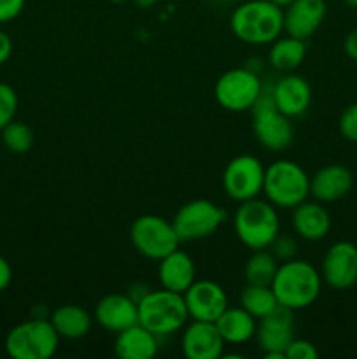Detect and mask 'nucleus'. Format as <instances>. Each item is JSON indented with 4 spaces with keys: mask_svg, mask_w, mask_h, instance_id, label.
I'll list each match as a JSON object with an SVG mask.
<instances>
[{
    "mask_svg": "<svg viewBox=\"0 0 357 359\" xmlns=\"http://www.w3.org/2000/svg\"><path fill=\"white\" fill-rule=\"evenodd\" d=\"M2 142L10 153L14 154H24L31 149L34 146V132L27 123H21L13 119L9 125L4 126L2 130Z\"/></svg>",
    "mask_w": 357,
    "mask_h": 359,
    "instance_id": "28",
    "label": "nucleus"
},
{
    "mask_svg": "<svg viewBox=\"0 0 357 359\" xmlns=\"http://www.w3.org/2000/svg\"><path fill=\"white\" fill-rule=\"evenodd\" d=\"M343 2L349 7H352V9H357V0H343Z\"/></svg>",
    "mask_w": 357,
    "mask_h": 359,
    "instance_id": "39",
    "label": "nucleus"
},
{
    "mask_svg": "<svg viewBox=\"0 0 357 359\" xmlns=\"http://www.w3.org/2000/svg\"><path fill=\"white\" fill-rule=\"evenodd\" d=\"M279 265V259L272 255L270 249L252 251L251 258L244 266L245 280L247 284H255V286H272Z\"/></svg>",
    "mask_w": 357,
    "mask_h": 359,
    "instance_id": "26",
    "label": "nucleus"
},
{
    "mask_svg": "<svg viewBox=\"0 0 357 359\" xmlns=\"http://www.w3.org/2000/svg\"><path fill=\"white\" fill-rule=\"evenodd\" d=\"M160 351V337L140 323L115 335L114 353L121 359H153Z\"/></svg>",
    "mask_w": 357,
    "mask_h": 359,
    "instance_id": "22",
    "label": "nucleus"
},
{
    "mask_svg": "<svg viewBox=\"0 0 357 359\" xmlns=\"http://www.w3.org/2000/svg\"><path fill=\"white\" fill-rule=\"evenodd\" d=\"M59 347V335L49 318H31L9 330L6 351L13 359H49Z\"/></svg>",
    "mask_w": 357,
    "mask_h": 359,
    "instance_id": "7",
    "label": "nucleus"
},
{
    "mask_svg": "<svg viewBox=\"0 0 357 359\" xmlns=\"http://www.w3.org/2000/svg\"><path fill=\"white\" fill-rule=\"evenodd\" d=\"M296 337L294 311L279 307L265 318L258 319L255 342L262 351V356L268 359H286V349Z\"/></svg>",
    "mask_w": 357,
    "mask_h": 359,
    "instance_id": "12",
    "label": "nucleus"
},
{
    "mask_svg": "<svg viewBox=\"0 0 357 359\" xmlns=\"http://www.w3.org/2000/svg\"><path fill=\"white\" fill-rule=\"evenodd\" d=\"M294 233L303 241L317 242L328 237L331 230V216L329 210L321 202H301L293 209Z\"/></svg>",
    "mask_w": 357,
    "mask_h": 359,
    "instance_id": "21",
    "label": "nucleus"
},
{
    "mask_svg": "<svg viewBox=\"0 0 357 359\" xmlns=\"http://www.w3.org/2000/svg\"><path fill=\"white\" fill-rule=\"evenodd\" d=\"M354 186V175L345 165L331 163L318 168L310 177V195L321 203H332L345 198Z\"/></svg>",
    "mask_w": 357,
    "mask_h": 359,
    "instance_id": "19",
    "label": "nucleus"
},
{
    "mask_svg": "<svg viewBox=\"0 0 357 359\" xmlns=\"http://www.w3.org/2000/svg\"><path fill=\"white\" fill-rule=\"evenodd\" d=\"M10 55H13V41L6 32L0 30V65H4Z\"/></svg>",
    "mask_w": 357,
    "mask_h": 359,
    "instance_id": "36",
    "label": "nucleus"
},
{
    "mask_svg": "<svg viewBox=\"0 0 357 359\" xmlns=\"http://www.w3.org/2000/svg\"><path fill=\"white\" fill-rule=\"evenodd\" d=\"M270 2L276 4V6L282 7V9H284V7H287V6H289L290 2H294V0H270Z\"/></svg>",
    "mask_w": 357,
    "mask_h": 359,
    "instance_id": "38",
    "label": "nucleus"
},
{
    "mask_svg": "<svg viewBox=\"0 0 357 359\" xmlns=\"http://www.w3.org/2000/svg\"><path fill=\"white\" fill-rule=\"evenodd\" d=\"M262 90V79L248 67L230 69L216 81L214 97L230 112L251 111Z\"/></svg>",
    "mask_w": 357,
    "mask_h": 359,
    "instance_id": "9",
    "label": "nucleus"
},
{
    "mask_svg": "<svg viewBox=\"0 0 357 359\" xmlns=\"http://www.w3.org/2000/svg\"><path fill=\"white\" fill-rule=\"evenodd\" d=\"M226 342L220 337L216 323L196 321L182 328L181 349L188 359H219L224 356Z\"/></svg>",
    "mask_w": 357,
    "mask_h": 359,
    "instance_id": "15",
    "label": "nucleus"
},
{
    "mask_svg": "<svg viewBox=\"0 0 357 359\" xmlns=\"http://www.w3.org/2000/svg\"><path fill=\"white\" fill-rule=\"evenodd\" d=\"M158 2H160V0H133V4H135L136 7H140V9H150V7L156 6Z\"/></svg>",
    "mask_w": 357,
    "mask_h": 359,
    "instance_id": "37",
    "label": "nucleus"
},
{
    "mask_svg": "<svg viewBox=\"0 0 357 359\" xmlns=\"http://www.w3.org/2000/svg\"><path fill=\"white\" fill-rule=\"evenodd\" d=\"M220 337L230 346H241L255 337L258 319L244 307H227L216 321Z\"/></svg>",
    "mask_w": 357,
    "mask_h": 359,
    "instance_id": "24",
    "label": "nucleus"
},
{
    "mask_svg": "<svg viewBox=\"0 0 357 359\" xmlns=\"http://www.w3.org/2000/svg\"><path fill=\"white\" fill-rule=\"evenodd\" d=\"M326 13V0H294L284 7V32L290 37L308 41L321 28Z\"/></svg>",
    "mask_w": 357,
    "mask_h": 359,
    "instance_id": "16",
    "label": "nucleus"
},
{
    "mask_svg": "<svg viewBox=\"0 0 357 359\" xmlns=\"http://www.w3.org/2000/svg\"><path fill=\"white\" fill-rule=\"evenodd\" d=\"M307 56V41L290 37H279L270 44L268 63L279 72H293L303 63Z\"/></svg>",
    "mask_w": 357,
    "mask_h": 359,
    "instance_id": "25",
    "label": "nucleus"
},
{
    "mask_svg": "<svg viewBox=\"0 0 357 359\" xmlns=\"http://www.w3.org/2000/svg\"><path fill=\"white\" fill-rule=\"evenodd\" d=\"M252 130L265 149L279 153L287 149L294 140V126L289 116L276 109L272 97V84L262 81L261 95L252 105Z\"/></svg>",
    "mask_w": 357,
    "mask_h": 359,
    "instance_id": "6",
    "label": "nucleus"
},
{
    "mask_svg": "<svg viewBox=\"0 0 357 359\" xmlns=\"http://www.w3.org/2000/svg\"><path fill=\"white\" fill-rule=\"evenodd\" d=\"M233 230L238 241L251 251L268 249L280 233V219L276 207L268 200L252 198L241 202L234 210Z\"/></svg>",
    "mask_w": 357,
    "mask_h": 359,
    "instance_id": "3",
    "label": "nucleus"
},
{
    "mask_svg": "<svg viewBox=\"0 0 357 359\" xmlns=\"http://www.w3.org/2000/svg\"><path fill=\"white\" fill-rule=\"evenodd\" d=\"M10 280H13V269H10L9 262L4 256H0V293L9 287Z\"/></svg>",
    "mask_w": 357,
    "mask_h": 359,
    "instance_id": "34",
    "label": "nucleus"
},
{
    "mask_svg": "<svg viewBox=\"0 0 357 359\" xmlns=\"http://www.w3.org/2000/svg\"><path fill=\"white\" fill-rule=\"evenodd\" d=\"M268 249L272 251V255L279 259V263H284V262H289V259L296 258L298 242H296V238L290 237V235L279 233Z\"/></svg>",
    "mask_w": 357,
    "mask_h": 359,
    "instance_id": "30",
    "label": "nucleus"
},
{
    "mask_svg": "<svg viewBox=\"0 0 357 359\" xmlns=\"http://www.w3.org/2000/svg\"><path fill=\"white\" fill-rule=\"evenodd\" d=\"M340 135L349 142H357V102L343 109L338 119Z\"/></svg>",
    "mask_w": 357,
    "mask_h": 359,
    "instance_id": "31",
    "label": "nucleus"
},
{
    "mask_svg": "<svg viewBox=\"0 0 357 359\" xmlns=\"http://www.w3.org/2000/svg\"><path fill=\"white\" fill-rule=\"evenodd\" d=\"M317 356V347L310 340L296 339V337H294L293 342L286 349V359H315Z\"/></svg>",
    "mask_w": 357,
    "mask_h": 359,
    "instance_id": "32",
    "label": "nucleus"
},
{
    "mask_svg": "<svg viewBox=\"0 0 357 359\" xmlns=\"http://www.w3.org/2000/svg\"><path fill=\"white\" fill-rule=\"evenodd\" d=\"M112 2H122V0H112Z\"/></svg>",
    "mask_w": 357,
    "mask_h": 359,
    "instance_id": "40",
    "label": "nucleus"
},
{
    "mask_svg": "<svg viewBox=\"0 0 357 359\" xmlns=\"http://www.w3.org/2000/svg\"><path fill=\"white\" fill-rule=\"evenodd\" d=\"M322 283L335 291H346L357 284V245L338 241L326 251L321 265Z\"/></svg>",
    "mask_w": 357,
    "mask_h": 359,
    "instance_id": "13",
    "label": "nucleus"
},
{
    "mask_svg": "<svg viewBox=\"0 0 357 359\" xmlns=\"http://www.w3.org/2000/svg\"><path fill=\"white\" fill-rule=\"evenodd\" d=\"M18 112V93L13 86L0 83V130L9 125Z\"/></svg>",
    "mask_w": 357,
    "mask_h": 359,
    "instance_id": "29",
    "label": "nucleus"
},
{
    "mask_svg": "<svg viewBox=\"0 0 357 359\" xmlns=\"http://www.w3.org/2000/svg\"><path fill=\"white\" fill-rule=\"evenodd\" d=\"M189 319L216 323L227 305V294L220 284L214 280H195L184 293Z\"/></svg>",
    "mask_w": 357,
    "mask_h": 359,
    "instance_id": "14",
    "label": "nucleus"
},
{
    "mask_svg": "<svg viewBox=\"0 0 357 359\" xmlns=\"http://www.w3.org/2000/svg\"><path fill=\"white\" fill-rule=\"evenodd\" d=\"M230 27L245 44H272L284 32V9L270 0H247L234 7Z\"/></svg>",
    "mask_w": 357,
    "mask_h": 359,
    "instance_id": "1",
    "label": "nucleus"
},
{
    "mask_svg": "<svg viewBox=\"0 0 357 359\" xmlns=\"http://www.w3.org/2000/svg\"><path fill=\"white\" fill-rule=\"evenodd\" d=\"M160 286L174 293L184 294L188 287L196 280V266L191 256L186 251L175 249L170 255L160 259L158 265Z\"/></svg>",
    "mask_w": 357,
    "mask_h": 359,
    "instance_id": "20",
    "label": "nucleus"
},
{
    "mask_svg": "<svg viewBox=\"0 0 357 359\" xmlns=\"http://www.w3.org/2000/svg\"><path fill=\"white\" fill-rule=\"evenodd\" d=\"M240 307H244L255 319H261L275 311L279 307V302H276L272 286L247 284L240 293Z\"/></svg>",
    "mask_w": 357,
    "mask_h": 359,
    "instance_id": "27",
    "label": "nucleus"
},
{
    "mask_svg": "<svg viewBox=\"0 0 357 359\" xmlns=\"http://www.w3.org/2000/svg\"><path fill=\"white\" fill-rule=\"evenodd\" d=\"M272 97L276 109L293 119L308 111L312 104V88L304 77L286 72V76L272 83Z\"/></svg>",
    "mask_w": 357,
    "mask_h": 359,
    "instance_id": "18",
    "label": "nucleus"
},
{
    "mask_svg": "<svg viewBox=\"0 0 357 359\" xmlns=\"http://www.w3.org/2000/svg\"><path fill=\"white\" fill-rule=\"evenodd\" d=\"M343 49H345V55L350 60L357 62V28L346 34L345 42H343Z\"/></svg>",
    "mask_w": 357,
    "mask_h": 359,
    "instance_id": "35",
    "label": "nucleus"
},
{
    "mask_svg": "<svg viewBox=\"0 0 357 359\" xmlns=\"http://www.w3.org/2000/svg\"><path fill=\"white\" fill-rule=\"evenodd\" d=\"M224 219L226 212L219 205L210 200L196 198L184 203L175 212L172 223L181 242H192L212 237Z\"/></svg>",
    "mask_w": 357,
    "mask_h": 359,
    "instance_id": "10",
    "label": "nucleus"
},
{
    "mask_svg": "<svg viewBox=\"0 0 357 359\" xmlns=\"http://www.w3.org/2000/svg\"><path fill=\"white\" fill-rule=\"evenodd\" d=\"M24 9V0H0V23L16 20Z\"/></svg>",
    "mask_w": 357,
    "mask_h": 359,
    "instance_id": "33",
    "label": "nucleus"
},
{
    "mask_svg": "<svg viewBox=\"0 0 357 359\" xmlns=\"http://www.w3.org/2000/svg\"><path fill=\"white\" fill-rule=\"evenodd\" d=\"M139 323L156 337H170L188 325V307L184 294L164 287L150 290L139 302Z\"/></svg>",
    "mask_w": 357,
    "mask_h": 359,
    "instance_id": "4",
    "label": "nucleus"
},
{
    "mask_svg": "<svg viewBox=\"0 0 357 359\" xmlns=\"http://www.w3.org/2000/svg\"><path fill=\"white\" fill-rule=\"evenodd\" d=\"M265 170L261 160L252 154H240L227 161L223 172V188L234 202L241 203L258 198L265 184Z\"/></svg>",
    "mask_w": 357,
    "mask_h": 359,
    "instance_id": "11",
    "label": "nucleus"
},
{
    "mask_svg": "<svg viewBox=\"0 0 357 359\" xmlns=\"http://www.w3.org/2000/svg\"><path fill=\"white\" fill-rule=\"evenodd\" d=\"M49 321L58 332L59 339L79 340L91 332L93 316L80 305L65 304L52 311V314L49 316Z\"/></svg>",
    "mask_w": 357,
    "mask_h": 359,
    "instance_id": "23",
    "label": "nucleus"
},
{
    "mask_svg": "<svg viewBox=\"0 0 357 359\" xmlns=\"http://www.w3.org/2000/svg\"><path fill=\"white\" fill-rule=\"evenodd\" d=\"M94 321L105 332L118 335L119 332L139 323V305L130 294H105L94 307Z\"/></svg>",
    "mask_w": 357,
    "mask_h": 359,
    "instance_id": "17",
    "label": "nucleus"
},
{
    "mask_svg": "<svg viewBox=\"0 0 357 359\" xmlns=\"http://www.w3.org/2000/svg\"><path fill=\"white\" fill-rule=\"evenodd\" d=\"M272 290L279 305L290 311H303L321 297L322 276L310 262L294 258L280 263Z\"/></svg>",
    "mask_w": 357,
    "mask_h": 359,
    "instance_id": "2",
    "label": "nucleus"
},
{
    "mask_svg": "<svg viewBox=\"0 0 357 359\" xmlns=\"http://www.w3.org/2000/svg\"><path fill=\"white\" fill-rule=\"evenodd\" d=\"M262 193L276 209H294L310 196V175L293 160H276L265 170Z\"/></svg>",
    "mask_w": 357,
    "mask_h": 359,
    "instance_id": "5",
    "label": "nucleus"
},
{
    "mask_svg": "<svg viewBox=\"0 0 357 359\" xmlns=\"http://www.w3.org/2000/svg\"><path fill=\"white\" fill-rule=\"evenodd\" d=\"M130 241L135 251L144 258L160 262L172 251L178 249L181 238L174 223L156 214H144L132 223Z\"/></svg>",
    "mask_w": 357,
    "mask_h": 359,
    "instance_id": "8",
    "label": "nucleus"
}]
</instances>
